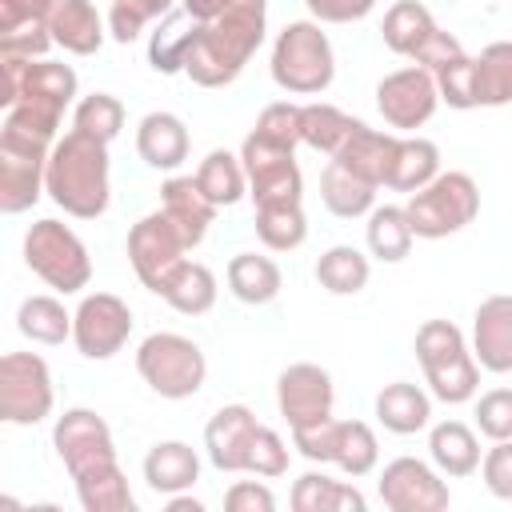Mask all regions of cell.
Segmentation results:
<instances>
[{
  "instance_id": "1",
  "label": "cell",
  "mask_w": 512,
  "mask_h": 512,
  "mask_svg": "<svg viewBox=\"0 0 512 512\" xmlns=\"http://www.w3.org/2000/svg\"><path fill=\"white\" fill-rule=\"evenodd\" d=\"M44 192L76 220H96L108 208V144L88 132H64L48 152Z\"/></svg>"
},
{
  "instance_id": "2",
  "label": "cell",
  "mask_w": 512,
  "mask_h": 512,
  "mask_svg": "<svg viewBox=\"0 0 512 512\" xmlns=\"http://www.w3.org/2000/svg\"><path fill=\"white\" fill-rule=\"evenodd\" d=\"M264 16H268V0H240L224 16L208 20L184 72L200 88L232 84L244 72V64L252 60V52L264 44Z\"/></svg>"
},
{
  "instance_id": "3",
  "label": "cell",
  "mask_w": 512,
  "mask_h": 512,
  "mask_svg": "<svg viewBox=\"0 0 512 512\" xmlns=\"http://www.w3.org/2000/svg\"><path fill=\"white\" fill-rule=\"evenodd\" d=\"M416 360L436 400L464 404L480 388V364L464 344V332L452 320H424L416 332Z\"/></svg>"
},
{
  "instance_id": "4",
  "label": "cell",
  "mask_w": 512,
  "mask_h": 512,
  "mask_svg": "<svg viewBox=\"0 0 512 512\" xmlns=\"http://www.w3.org/2000/svg\"><path fill=\"white\" fill-rule=\"evenodd\" d=\"M332 44L316 20H292L272 44V80L292 96H316L332 84Z\"/></svg>"
},
{
  "instance_id": "5",
  "label": "cell",
  "mask_w": 512,
  "mask_h": 512,
  "mask_svg": "<svg viewBox=\"0 0 512 512\" xmlns=\"http://www.w3.org/2000/svg\"><path fill=\"white\" fill-rule=\"evenodd\" d=\"M136 372L156 396L188 400V396H196L204 388L208 360H204L196 340H188L180 332H152L136 348Z\"/></svg>"
},
{
  "instance_id": "6",
  "label": "cell",
  "mask_w": 512,
  "mask_h": 512,
  "mask_svg": "<svg viewBox=\"0 0 512 512\" xmlns=\"http://www.w3.org/2000/svg\"><path fill=\"white\" fill-rule=\"evenodd\" d=\"M404 212H408L416 236L440 240V236H452V232H460L476 220L480 188L468 172H440L436 180H428L420 192L408 196Z\"/></svg>"
},
{
  "instance_id": "7",
  "label": "cell",
  "mask_w": 512,
  "mask_h": 512,
  "mask_svg": "<svg viewBox=\"0 0 512 512\" xmlns=\"http://www.w3.org/2000/svg\"><path fill=\"white\" fill-rule=\"evenodd\" d=\"M24 264L56 292H80L92 280V260L84 240L60 220H36L24 236Z\"/></svg>"
},
{
  "instance_id": "8",
  "label": "cell",
  "mask_w": 512,
  "mask_h": 512,
  "mask_svg": "<svg viewBox=\"0 0 512 512\" xmlns=\"http://www.w3.org/2000/svg\"><path fill=\"white\" fill-rule=\"evenodd\" d=\"M0 104H32L40 112H52L64 120V108L76 100V72L60 60H24V56H0Z\"/></svg>"
},
{
  "instance_id": "9",
  "label": "cell",
  "mask_w": 512,
  "mask_h": 512,
  "mask_svg": "<svg viewBox=\"0 0 512 512\" xmlns=\"http://www.w3.org/2000/svg\"><path fill=\"white\" fill-rule=\"evenodd\" d=\"M48 140L0 128V212L16 216L28 212L40 192H44V172H48Z\"/></svg>"
},
{
  "instance_id": "10",
  "label": "cell",
  "mask_w": 512,
  "mask_h": 512,
  "mask_svg": "<svg viewBox=\"0 0 512 512\" xmlns=\"http://www.w3.org/2000/svg\"><path fill=\"white\" fill-rule=\"evenodd\" d=\"M296 148L272 144L260 132H248L240 144V160L248 172V196L256 208H276V204H300L304 180L296 168Z\"/></svg>"
},
{
  "instance_id": "11",
  "label": "cell",
  "mask_w": 512,
  "mask_h": 512,
  "mask_svg": "<svg viewBox=\"0 0 512 512\" xmlns=\"http://www.w3.org/2000/svg\"><path fill=\"white\" fill-rule=\"evenodd\" d=\"M184 252H188V240H184L180 228L164 216V208L140 216V220L132 224V232H128V260H132L140 284H144L148 292H156V296L168 288L172 272L188 260Z\"/></svg>"
},
{
  "instance_id": "12",
  "label": "cell",
  "mask_w": 512,
  "mask_h": 512,
  "mask_svg": "<svg viewBox=\"0 0 512 512\" xmlns=\"http://www.w3.org/2000/svg\"><path fill=\"white\" fill-rule=\"evenodd\" d=\"M52 412V372L36 352L0 356V420L40 424Z\"/></svg>"
},
{
  "instance_id": "13",
  "label": "cell",
  "mask_w": 512,
  "mask_h": 512,
  "mask_svg": "<svg viewBox=\"0 0 512 512\" xmlns=\"http://www.w3.org/2000/svg\"><path fill=\"white\" fill-rule=\"evenodd\" d=\"M128 336H132V308L112 292H92L72 312V340L88 360L116 356L128 344Z\"/></svg>"
},
{
  "instance_id": "14",
  "label": "cell",
  "mask_w": 512,
  "mask_h": 512,
  "mask_svg": "<svg viewBox=\"0 0 512 512\" xmlns=\"http://www.w3.org/2000/svg\"><path fill=\"white\" fill-rule=\"evenodd\" d=\"M440 104V88H436V76L420 64H408L400 72H388L380 84H376V108L384 116L388 128H400V132H412L420 124L432 120Z\"/></svg>"
},
{
  "instance_id": "15",
  "label": "cell",
  "mask_w": 512,
  "mask_h": 512,
  "mask_svg": "<svg viewBox=\"0 0 512 512\" xmlns=\"http://www.w3.org/2000/svg\"><path fill=\"white\" fill-rule=\"evenodd\" d=\"M376 492L392 512H444L452 500L448 484L416 456H396L392 464H384Z\"/></svg>"
},
{
  "instance_id": "16",
  "label": "cell",
  "mask_w": 512,
  "mask_h": 512,
  "mask_svg": "<svg viewBox=\"0 0 512 512\" xmlns=\"http://www.w3.org/2000/svg\"><path fill=\"white\" fill-rule=\"evenodd\" d=\"M52 448L64 460L68 476H80V472H88L96 464H112L116 460L112 432L92 408H68L52 428Z\"/></svg>"
},
{
  "instance_id": "17",
  "label": "cell",
  "mask_w": 512,
  "mask_h": 512,
  "mask_svg": "<svg viewBox=\"0 0 512 512\" xmlns=\"http://www.w3.org/2000/svg\"><path fill=\"white\" fill-rule=\"evenodd\" d=\"M332 400H336V388L320 364H288L276 380V404L288 428H308V424L328 420Z\"/></svg>"
},
{
  "instance_id": "18",
  "label": "cell",
  "mask_w": 512,
  "mask_h": 512,
  "mask_svg": "<svg viewBox=\"0 0 512 512\" xmlns=\"http://www.w3.org/2000/svg\"><path fill=\"white\" fill-rule=\"evenodd\" d=\"M256 412L248 404H224L208 428H204V448H208V460L220 468V472H244L248 468V448H252V436H256Z\"/></svg>"
},
{
  "instance_id": "19",
  "label": "cell",
  "mask_w": 512,
  "mask_h": 512,
  "mask_svg": "<svg viewBox=\"0 0 512 512\" xmlns=\"http://www.w3.org/2000/svg\"><path fill=\"white\" fill-rule=\"evenodd\" d=\"M472 356L484 372H512V296L480 300L472 316Z\"/></svg>"
},
{
  "instance_id": "20",
  "label": "cell",
  "mask_w": 512,
  "mask_h": 512,
  "mask_svg": "<svg viewBox=\"0 0 512 512\" xmlns=\"http://www.w3.org/2000/svg\"><path fill=\"white\" fill-rule=\"evenodd\" d=\"M396 148H400V136L392 132H376L368 128L364 120H356V128L348 132V140L336 148V164H344L352 176L368 180V184H388V172H392V160H396Z\"/></svg>"
},
{
  "instance_id": "21",
  "label": "cell",
  "mask_w": 512,
  "mask_h": 512,
  "mask_svg": "<svg viewBox=\"0 0 512 512\" xmlns=\"http://www.w3.org/2000/svg\"><path fill=\"white\" fill-rule=\"evenodd\" d=\"M48 32H52V44H60L64 52L92 56V52H100L108 24L92 8V0H56L48 12Z\"/></svg>"
},
{
  "instance_id": "22",
  "label": "cell",
  "mask_w": 512,
  "mask_h": 512,
  "mask_svg": "<svg viewBox=\"0 0 512 512\" xmlns=\"http://www.w3.org/2000/svg\"><path fill=\"white\" fill-rule=\"evenodd\" d=\"M200 32H204V24H200L188 8L168 12V16L156 24L152 40H148V64H152L160 76H176V72H184L192 48L200 44Z\"/></svg>"
},
{
  "instance_id": "23",
  "label": "cell",
  "mask_w": 512,
  "mask_h": 512,
  "mask_svg": "<svg viewBox=\"0 0 512 512\" xmlns=\"http://www.w3.org/2000/svg\"><path fill=\"white\" fill-rule=\"evenodd\" d=\"M160 208L180 228V236L188 240V248H196L204 240V232H208V224L216 216V204L204 196V188L196 184V176H172V180H164Z\"/></svg>"
},
{
  "instance_id": "24",
  "label": "cell",
  "mask_w": 512,
  "mask_h": 512,
  "mask_svg": "<svg viewBox=\"0 0 512 512\" xmlns=\"http://www.w3.org/2000/svg\"><path fill=\"white\" fill-rule=\"evenodd\" d=\"M136 152L148 168L172 172L188 160V128L172 112H148L136 128Z\"/></svg>"
},
{
  "instance_id": "25",
  "label": "cell",
  "mask_w": 512,
  "mask_h": 512,
  "mask_svg": "<svg viewBox=\"0 0 512 512\" xmlns=\"http://www.w3.org/2000/svg\"><path fill=\"white\" fill-rule=\"evenodd\" d=\"M144 480L152 492H188L200 480V456L184 440H160L144 456Z\"/></svg>"
},
{
  "instance_id": "26",
  "label": "cell",
  "mask_w": 512,
  "mask_h": 512,
  "mask_svg": "<svg viewBox=\"0 0 512 512\" xmlns=\"http://www.w3.org/2000/svg\"><path fill=\"white\" fill-rule=\"evenodd\" d=\"M376 420L396 436H412L432 420V400H428L424 388H416L408 380H396L376 396Z\"/></svg>"
},
{
  "instance_id": "27",
  "label": "cell",
  "mask_w": 512,
  "mask_h": 512,
  "mask_svg": "<svg viewBox=\"0 0 512 512\" xmlns=\"http://www.w3.org/2000/svg\"><path fill=\"white\" fill-rule=\"evenodd\" d=\"M428 452L444 476H472L480 468V440L460 420H440L428 432Z\"/></svg>"
},
{
  "instance_id": "28",
  "label": "cell",
  "mask_w": 512,
  "mask_h": 512,
  "mask_svg": "<svg viewBox=\"0 0 512 512\" xmlns=\"http://www.w3.org/2000/svg\"><path fill=\"white\" fill-rule=\"evenodd\" d=\"M76 480V496H80V508L84 512H132L136 508V496L128 488V476L120 472V464H96Z\"/></svg>"
},
{
  "instance_id": "29",
  "label": "cell",
  "mask_w": 512,
  "mask_h": 512,
  "mask_svg": "<svg viewBox=\"0 0 512 512\" xmlns=\"http://www.w3.org/2000/svg\"><path fill=\"white\" fill-rule=\"evenodd\" d=\"M320 200L332 216L340 220H356V216H368L376 208V184L352 176L344 164H328L324 176H320Z\"/></svg>"
},
{
  "instance_id": "30",
  "label": "cell",
  "mask_w": 512,
  "mask_h": 512,
  "mask_svg": "<svg viewBox=\"0 0 512 512\" xmlns=\"http://www.w3.org/2000/svg\"><path fill=\"white\" fill-rule=\"evenodd\" d=\"M440 24L432 20V12L420 4V0H396L388 12H384V24H380V32H384V44L396 52V56H416L420 52V44L436 32Z\"/></svg>"
},
{
  "instance_id": "31",
  "label": "cell",
  "mask_w": 512,
  "mask_h": 512,
  "mask_svg": "<svg viewBox=\"0 0 512 512\" xmlns=\"http://www.w3.org/2000/svg\"><path fill=\"white\" fill-rule=\"evenodd\" d=\"M364 236H368V252H372L376 260H384V264L404 260V256L412 252V240H416L408 212L396 208V204L372 208V212H368V224H364Z\"/></svg>"
},
{
  "instance_id": "32",
  "label": "cell",
  "mask_w": 512,
  "mask_h": 512,
  "mask_svg": "<svg viewBox=\"0 0 512 512\" xmlns=\"http://www.w3.org/2000/svg\"><path fill=\"white\" fill-rule=\"evenodd\" d=\"M280 284H284V276H280L276 260H268V256L240 252V256L228 260V288L244 304H268V300H276Z\"/></svg>"
},
{
  "instance_id": "33",
  "label": "cell",
  "mask_w": 512,
  "mask_h": 512,
  "mask_svg": "<svg viewBox=\"0 0 512 512\" xmlns=\"http://www.w3.org/2000/svg\"><path fill=\"white\" fill-rule=\"evenodd\" d=\"M292 508L296 512H364V496L352 484L328 480L324 472H304L292 484Z\"/></svg>"
},
{
  "instance_id": "34",
  "label": "cell",
  "mask_w": 512,
  "mask_h": 512,
  "mask_svg": "<svg viewBox=\"0 0 512 512\" xmlns=\"http://www.w3.org/2000/svg\"><path fill=\"white\" fill-rule=\"evenodd\" d=\"M436 176H440V148L432 140H424V136H408L396 148V160H392V172H388V184L384 188L420 192Z\"/></svg>"
},
{
  "instance_id": "35",
  "label": "cell",
  "mask_w": 512,
  "mask_h": 512,
  "mask_svg": "<svg viewBox=\"0 0 512 512\" xmlns=\"http://www.w3.org/2000/svg\"><path fill=\"white\" fill-rule=\"evenodd\" d=\"M196 184L204 188V196L224 208V204H236L244 192H248V172H244V160L232 156L228 148H212L200 168H196Z\"/></svg>"
},
{
  "instance_id": "36",
  "label": "cell",
  "mask_w": 512,
  "mask_h": 512,
  "mask_svg": "<svg viewBox=\"0 0 512 512\" xmlns=\"http://www.w3.org/2000/svg\"><path fill=\"white\" fill-rule=\"evenodd\" d=\"M476 64V108H500L512 100V40L488 44Z\"/></svg>"
},
{
  "instance_id": "37",
  "label": "cell",
  "mask_w": 512,
  "mask_h": 512,
  "mask_svg": "<svg viewBox=\"0 0 512 512\" xmlns=\"http://www.w3.org/2000/svg\"><path fill=\"white\" fill-rule=\"evenodd\" d=\"M160 296H164L176 312H184V316H204V312L216 304V276H212L208 264L184 260V264L172 272V280H168V288H164Z\"/></svg>"
},
{
  "instance_id": "38",
  "label": "cell",
  "mask_w": 512,
  "mask_h": 512,
  "mask_svg": "<svg viewBox=\"0 0 512 512\" xmlns=\"http://www.w3.org/2000/svg\"><path fill=\"white\" fill-rule=\"evenodd\" d=\"M356 128V116L340 112L336 104H300V144L316 148V152H328L336 156V148L348 140V132Z\"/></svg>"
},
{
  "instance_id": "39",
  "label": "cell",
  "mask_w": 512,
  "mask_h": 512,
  "mask_svg": "<svg viewBox=\"0 0 512 512\" xmlns=\"http://www.w3.org/2000/svg\"><path fill=\"white\" fill-rule=\"evenodd\" d=\"M16 328L36 344H64L72 336V316L56 296H28L16 308Z\"/></svg>"
},
{
  "instance_id": "40",
  "label": "cell",
  "mask_w": 512,
  "mask_h": 512,
  "mask_svg": "<svg viewBox=\"0 0 512 512\" xmlns=\"http://www.w3.org/2000/svg\"><path fill=\"white\" fill-rule=\"evenodd\" d=\"M316 280L332 296H356L368 284V256L352 244H336L316 260Z\"/></svg>"
},
{
  "instance_id": "41",
  "label": "cell",
  "mask_w": 512,
  "mask_h": 512,
  "mask_svg": "<svg viewBox=\"0 0 512 512\" xmlns=\"http://www.w3.org/2000/svg\"><path fill=\"white\" fill-rule=\"evenodd\" d=\"M380 460V444H376V432L364 424V420H340V436H336V456L332 464L344 472V476H368Z\"/></svg>"
},
{
  "instance_id": "42",
  "label": "cell",
  "mask_w": 512,
  "mask_h": 512,
  "mask_svg": "<svg viewBox=\"0 0 512 512\" xmlns=\"http://www.w3.org/2000/svg\"><path fill=\"white\" fill-rule=\"evenodd\" d=\"M256 236L272 252H292L308 236V220L300 204H276V208H256Z\"/></svg>"
},
{
  "instance_id": "43",
  "label": "cell",
  "mask_w": 512,
  "mask_h": 512,
  "mask_svg": "<svg viewBox=\"0 0 512 512\" xmlns=\"http://www.w3.org/2000/svg\"><path fill=\"white\" fill-rule=\"evenodd\" d=\"M72 128L76 132H88V136H96L104 144H112L120 136V128H124V104L116 96H108V92H92V96H84L76 104Z\"/></svg>"
},
{
  "instance_id": "44",
  "label": "cell",
  "mask_w": 512,
  "mask_h": 512,
  "mask_svg": "<svg viewBox=\"0 0 512 512\" xmlns=\"http://www.w3.org/2000/svg\"><path fill=\"white\" fill-rule=\"evenodd\" d=\"M172 0H112L108 8V36L116 44H132L156 16H168Z\"/></svg>"
},
{
  "instance_id": "45",
  "label": "cell",
  "mask_w": 512,
  "mask_h": 512,
  "mask_svg": "<svg viewBox=\"0 0 512 512\" xmlns=\"http://www.w3.org/2000/svg\"><path fill=\"white\" fill-rule=\"evenodd\" d=\"M436 76V88H440V100L448 108H476V64L472 56H456L452 64H444Z\"/></svg>"
},
{
  "instance_id": "46",
  "label": "cell",
  "mask_w": 512,
  "mask_h": 512,
  "mask_svg": "<svg viewBox=\"0 0 512 512\" xmlns=\"http://www.w3.org/2000/svg\"><path fill=\"white\" fill-rule=\"evenodd\" d=\"M476 428L488 440H512V388H492L476 400Z\"/></svg>"
},
{
  "instance_id": "47",
  "label": "cell",
  "mask_w": 512,
  "mask_h": 512,
  "mask_svg": "<svg viewBox=\"0 0 512 512\" xmlns=\"http://www.w3.org/2000/svg\"><path fill=\"white\" fill-rule=\"evenodd\" d=\"M252 132H260V136L272 140V144L296 148V144H300V104H288V100L268 104V108L260 112V120H256Z\"/></svg>"
},
{
  "instance_id": "48",
  "label": "cell",
  "mask_w": 512,
  "mask_h": 512,
  "mask_svg": "<svg viewBox=\"0 0 512 512\" xmlns=\"http://www.w3.org/2000/svg\"><path fill=\"white\" fill-rule=\"evenodd\" d=\"M244 472H256V476H284L288 472V444L280 440V432L272 428H256L252 436V448H248V468Z\"/></svg>"
},
{
  "instance_id": "49",
  "label": "cell",
  "mask_w": 512,
  "mask_h": 512,
  "mask_svg": "<svg viewBox=\"0 0 512 512\" xmlns=\"http://www.w3.org/2000/svg\"><path fill=\"white\" fill-rule=\"evenodd\" d=\"M52 44V32L44 20L32 24H16V28H0V56H24V60H40Z\"/></svg>"
},
{
  "instance_id": "50",
  "label": "cell",
  "mask_w": 512,
  "mask_h": 512,
  "mask_svg": "<svg viewBox=\"0 0 512 512\" xmlns=\"http://www.w3.org/2000/svg\"><path fill=\"white\" fill-rule=\"evenodd\" d=\"M336 436H340V420L328 416L320 424H308V428H292V444L300 448V456L308 460H320V464H332L336 456Z\"/></svg>"
},
{
  "instance_id": "51",
  "label": "cell",
  "mask_w": 512,
  "mask_h": 512,
  "mask_svg": "<svg viewBox=\"0 0 512 512\" xmlns=\"http://www.w3.org/2000/svg\"><path fill=\"white\" fill-rule=\"evenodd\" d=\"M480 476L496 500H512V440H496L480 460Z\"/></svg>"
},
{
  "instance_id": "52",
  "label": "cell",
  "mask_w": 512,
  "mask_h": 512,
  "mask_svg": "<svg viewBox=\"0 0 512 512\" xmlns=\"http://www.w3.org/2000/svg\"><path fill=\"white\" fill-rule=\"evenodd\" d=\"M456 56H464V48H460V40L452 36V32H444V28H436L424 44H420V52L412 56V64H420V68H428V72H440L444 64H452Z\"/></svg>"
},
{
  "instance_id": "53",
  "label": "cell",
  "mask_w": 512,
  "mask_h": 512,
  "mask_svg": "<svg viewBox=\"0 0 512 512\" xmlns=\"http://www.w3.org/2000/svg\"><path fill=\"white\" fill-rule=\"evenodd\" d=\"M304 4L316 16V24H352L376 8V0H304Z\"/></svg>"
},
{
  "instance_id": "54",
  "label": "cell",
  "mask_w": 512,
  "mask_h": 512,
  "mask_svg": "<svg viewBox=\"0 0 512 512\" xmlns=\"http://www.w3.org/2000/svg\"><path fill=\"white\" fill-rule=\"evenodd\" d=\"M224 508L228 512H272L276 508V496L268 484H256V480H240L228 488L224 496Z\"/></svg>"
},
{
  "instance_id": "55",
  "label": "cell",
  "mask_w": 512,
  "mask_h": 512,
  "mask_svg": "<svg viewBox=\"0 0 512 512\" xmlns=\"http://www.w3.org/2000/svg\"><path fill=\"white\" fill-rule=\"evenodd\" d=\"M52 4L56 0H0V28H16V24H32V20L48 24Z\"/></svg>"
},
{
  "instance_id": "56",
  "label": "cell",
  "mask_w": 512,
  "mask_h": 512,
  "mask_svg": "<svg viewBox=\"0 0 512 512\" xmlns=\"http://www.w3.org/2000/svg\"><path fill=\"white\" fill-rule=\"evenodd\" d=\"M240 0H184V8L200 20V24H208V20H216V16H224L228 8H236Z\"/></svg>"
},
{
  "instance_id": "57",
  "label": "cell",
  "mask_w": 512,
  "mask_h": 512,
  "mask_svg": "<svg viewBox=\"0 0 512 512\" xmlns=\"http://www.w3.org/2000/svg\"><path fill=\"white\" fill-rule=\"evenodd\" d=\"M168 512H204V504H200V500H192V496L172 492V496H168Z\"/></svg>"
}]
</instances>
